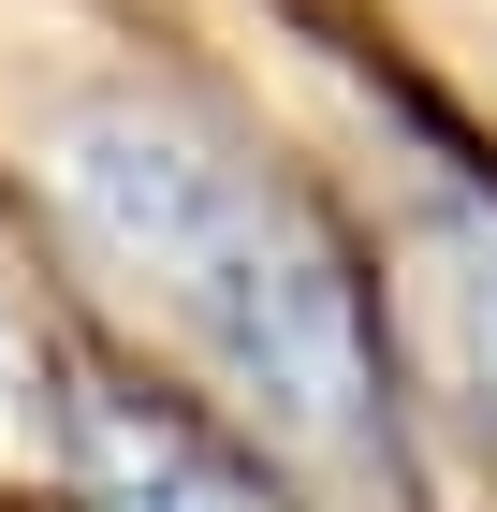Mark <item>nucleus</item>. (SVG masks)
<instances>
[{"label":"nucleus","instance_id":"1","mask_svg":"<svg viewBox=\"0 0 497 512\" xmlns=\"http://www.w3.org/2000/svg\"><path fill=\"white\" fill-rule=\"evenodd\" d=\"M59 220L147 293L176 337L234 381V410L337 483H395V410H381V337L351 249L234 161L176 103H74L59 118Z\"/></svg>","mask_w":497,"mask_h":512},{"label":"nucleus","instance_id":"2","mask_svg":"<svg viewBox=\"0 0 497 512\" xmlns=\"http://www.w3.org/2000/svg\"><path fill=\"white\" fill-rule=\"evenodd\" d=\"M74 454H88V512H264V483L205 425H176L161 395H117V381H74Z\"/></svg>","mask_w":497,"mask_h":512},{"label":"nucleus","instance_id":"3","mask_svg":"<svg viewBox=\"0 0 497 512\" xmlns=\"http://www.w3.org/2000/svg\"><path fill=\"white\" fill-rule=\"evenodd\" d=\"M424 308H439V352H454L468 410L497 425V191L439 205V235H424Z\"/></svg>","mask_w":497,"mask_h":512}]
</instances>
